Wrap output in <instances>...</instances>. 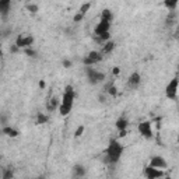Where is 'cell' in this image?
<instances>
[{
    "label": "cell",
    "mask_w": 179,
    "mask_h": 179,
    "mask_svg": "<svg viewBox=\"0 0 179 179\" xmlns=\"http://www.w3.org/2000/svg\"><path fill=\"white\" fill-rule=\"evenodd\" d=\"M84 133V126H79V128L76 129V132H74V136L76 137H80V136H83Z\"/></svg>",
    "instance_id": "cell-26"
},
{
    "label": "cell",
    "mask_w": 179,
    "mask_h": 179,
    "mask_svg": "<svg viewBox=\"0 0 179 179\" xmlns=\"http://www.w3.org/2000/svg\"><path fill=\"white\" fill-rule=\"evenodd\" d=\"M48 122V116L44 114V112H39L38 115H37V125H44Z\"/></svg>",
    "instance_id": "cell-20"
},
{
    "label": "cell",
    "mask_w": 179,
    "mask_h": 179,
    "mask_svg": "<svg viewBox=\"0 0 179 179\" xmlns=\"http://www.w3.org/2000/svg\"><path fill=\"white\" fill-rule=\"evenodd\" d=\"M164 6L167 9H169L171 11H175V9L178 7V2L176 0H174V2H164Z\"/></svg>",
    "instance_id": "cell-22"
},
{
    "label": "cell",
    "mask_w": 179,
    "mask_h": 179,
    "mask_svg": "<svg viewBox=\"0 0 179 179\" xmlns=\"http://www.w3.org/2000/svg\"><path fill=\"white\" fill-rule=\"evenodd\" d=\"M74 98H76V93H74V88L72 86H66L65 93H63L62 101H60V105H59V112L62 116H67V115L72 112L73 104H74Z\"/></svg>",
    "instance_id": "cell-1"
},
{
    "label": "cell",
    "mask_w": 179,
    "mask_h": 179,
    "mask_svg": "<svg viewBox=\"0 0 179 179\" xmlns=\"http://www.w3.org/2000/svg\"><path fill=\"white\" fill-rule=\"evenodd\" d=\"M35 179H45V176H44V175H39V176H37Z\"/></svg>",
    "instance_id": "cell-34"
},
{
    "label": "cell",
    "mask_w": 179,
    "mask_h": 179,
    "mask_svg": "<svg viewBox=\"0 0 179 179\" xmlns=\"http://www.w3.org/2000/svg\"><path fill=\"white\" fill-rule=\"evenodd\" d=\"M128 125H129L128 119H126V118H123V116H121V118H119V119L116 121L115 126H116L118 130L121 132V130H126V129H128Z\"/></svg>",
    "instance_id": "cell-17"
},
{
    "label": "cell",
    "mask_w": 179,
    "mask_h": 179,
    "mask_svg": "<svg viewBox=\"0 0 179 179\" xmlns=\"http://www.w3.org/2000/svg\"><path fill=\"white\" fill-rule=\"evenodd\" d=\"M176 23V13L175 11H171L169 16L167 17V25H172Z\"/></svg>",
    "instance_id": "cell-21"
},
{
    "label": "cell",
    "mask_w": 179,
    "mask_h": 179,
    "mask_svg": "<svg viewBox=\"0 0 179 179\" xmlns=\"http://www.w3.org/2000/svg\"><path fill=\"white\" fill-rule=\"evenodd\" d=\"M0 55H2V46H0Z\"/></svg>",
    "instance_id": "cell-35"
},
{
    "label": "cell",
    "mask_w": 179,
    "mask_h": 179,
    "mask_svg": "<svg viewBox=\"0 0 179 179\" xmlns=\"http://www.w3.org/2000/svg\"><path fill=\"white\" fill-rule=\"evenodd\" d=\"M72 60H67V59H65V60H63V67H65V69H70V67H72Z\"/></svg>",
    "instance_id": "cell-28"
},
{
    "label": "cell",
    "mask_w": 179,
    "mask_h": 179,
    "mask_svg": "<svg viewBox=\"0 0 179 179\" xmlns=\"http://www.w3.org/2000/svg\"><path fill=\"white\" fill-rule=\"evenodd\" d=\"M25 9H27L28 11H31V13H37V11H38V4H34V3H28L27 6H25Z\"/></svg>",
    "instance_id": "cell-25"
},
{
    "label": "cell",
    "mask_w": 179,
    "mask_h": 179,
    "mask_svg": "<svg viewBox=\"0 0 179 179\" xmlns=\"http://www.w3.org/2000/svg\"><path fill=\"white\" fill-rule=\"evenodd\" d=\"M122 153H123V146L119 143L118 139H112L108 144V148L105 154H107V158L105 161L109 162V164H116L122 157Z\"/></svg>",
    "instance_id": "cell-2"
},
{
    "label": "cell",
    "mask_w": 179,
    "mask_h": 179,
    "mask_svg": "<svg viewBox=\"0 0 179 179\" xmlns=\"http://www.w3.org/2000/svg\"><path fill=\"white\" fill-rule=\"evenodd\" d=\"M101 20L108 21V23H112V21H114V14H112V11L105 9V10L101 13Z\"/></svg>",
    "instance_id": "cell-19"
},
{
    "label": "cell",
    "mask_w": 179,
    "mask_h": 179,
    "mask_svg": "<svg viewBox=\"0 0 179 179\" xmlns=\"http://www.w3.org/2000/svg\"><path fill=\"white\" fill-rule=\"evenodd\" d=\"M87 58L93 62V65H97V63H100L101 60H102L104 56H102V53H101L100 51H91L88 55H87Z\"/></svg>",
    "instance_id": "cell-13"
},
{
    "label": "cell",
    "mask_w": 179,
    "mask_h": 179,
    "mask_svg": "<svg viewBox=\"0 0 179 179\" xmlns=\"http://www.w3.org/2000/svg\"><path fill=\"white\" fill-rule=\"evenodd\" d=\"M24 53L27 56H30V58H37V51L35 49H32V48H27V49H24Z\"/></svg>",
    "instance_id": "cell-24"
},
{
    "label": "cell",
    "mask_w": 179,
    "mask_h": 179,
    "mask_svg": "<svg viewBox=\"0 0 179 179\" xmlns=\"http://www.w3.org/2000/svg\"><path fill=\"white\" fill-rule=\"evenodd\" d=\"M73 175H74V179L84 178V176H86V168H84L83 165L77 164V165H74V168H73Z\"/></svg>",
    "instance_id": "cell-14"
},
{
    "label": "cell",
    "mask_w": 179,
    "mask_h": 179,
    "mask_svg": "<svg viewBox=\"0 0 179 179\" xmlns=\"http://www.w3.org/2000/svg\"><path fill=\"white\" fill-rule=\"evenodd\" d=\"M11 7V2L10 0H0V16L6 18L7 14H9V10Z\"/></svg>",
    "instance_id": "cell-11"
},
{
    "label": "cell",
    "mask_w": 179,
    "mask_h": 179,
    "mask_svg": "<svg viewBox=\"0 0 179 179\" xmlns=\"http://www.w3.org/2000/svg\"><path fill=\"white\" fill-rule=\"evenodd\" d=\"M115 49V44L114 42H111V41H108V42H105V44L102 45V48H101V53H102V56L104 55H108V53H111V52L114 51Z\"/></svg>",
    "instance_id": "cell-16"
},
{
    "label": "cell",
    "mask_w": 179,
    "mask_h": 179,
    "mask_svg": "<svg viewBox=\"0 0 179 179\" xmlns=\"http://www.w3.org/2000/svg\"><path fill=\"white\" fill-rule=\"evenodd\" d=\"M98 100H100L101 102H105V95H104V94H100V97H98Z\"/></svg>",
    "instance_id": "cell-31"
},
{
    "label": "cell",
    "mask_w": 179,
    "mask_h": 179,
    "mask_svg": "<svg viewBox=\"0 0 179 179\" xmlns=\"http://www.w3.org/2000/svg\"><path fill=\"white\" fill-rule=\"evenodd\" d=\"M176 94H178V79H172L168 83L165 88V95L168 97L169 100H176Z\"/></svg>",
    "instance_id": "cell-6"
},
{
    "label": "cell",
    "mask_w": 179,
    "mask_h": 179,
    "mask_svg": "<svg viewBox=\"0 0 179 179\" xmlns=\"http://www.w3.org/2000/svg\"><path fill=\"white\" fill-rule=\"evenodd\" d=\"M150 167L164 171V169H167L168 164H167V161L164 160V157H161V155H154L151 158V161H150Z\"/></svg>",
    "instance_id": "cell-7"
},
{
    "label": "cell",
    "mask_w": 179,
    "mask_h": 179,
    "mask_svg": "<svg viewBox=\"0 0 179 179\" xmlns=\"http://www.w3.org/2000/svg\"><path fill=\"white\" fill-rule=\"evenodd\" d=\"M45 86H46V84H45V81H44V80H41V81H39V87H41V88H45Z\"/></svg>",
    "instance_id": "cell-33"
},
{
    "label": "cell",
    "mask_w": 179,
    "mask_h": 179,
    "mask_svg": "<svg viewBox=\"0 0 179 179\" xmlns=\"http://www.w3.org/2000/svg\"><path fill=\"white\" fill-rule=\"evenodd\" d=\"M2 133L6 134V136H9V137H17L18 134H20V132L17 130V129L11 128V126H4L3 129H2Z\"/></svg>",
    "instance_id": "cell-15"
},
{
    "label": "cell",
    "mask_w": 179,
    "mask_h": 179,
    "mask_svg": "<svg viewBox=\"0 0 179 179\" xmlns=\"http://www.w3.org/2000/svg\"><path fill=\"white\" fill-rule=\"evenodd\" d=\"M34 44V37L28 34H20L16 39V46L18 49H27L31 48V45Z\"/></svg>",
    "instance_id": "cell-4"
},
{
    "label": "cell",
    "mask_w": 179,
    "mask_h": 179,
    "mask_svg": "<svg viewBox=\"0 0 179 179\" xmlns=\"http://www.w3.org/2000/svg\"><path fill=\"white\" fill-rule=\"evenodd\" d=\"M14 176V169L11 167L2 168V179H13Z\"/></svg>",
    "instance_id": "cell-18"
},
{
    "label": "cell",
    "mask_w": 179,
    "mask_h": 179,
    "mask_svg": "<svg viewBox=\"0 0 179 179\" xmlns=\"http://www.w3.org/2000/svg\"><path fill=\"white\" fill-rule=\"evenodd\" d=\"M165 179H171V178H169V176H167V178H165Z\"/></svg>",
    "instance_id": "cell-36"
},
{
    "label": "cell",
    "mask_w": 179,
    "mask_h": 179,
    "mask_svg": "<svg viewBox=\"0 0 179 179\" xmlns=\"http://www.w3.org/2000/svg\"><path fill=\"white\" fill-rule=\"evenodd\" d=\"M143 174H144V176L147 179H160V178H162V176L165 175V174H164V171L157 169V168H153V167H150V165L144 167Z\"/></svg>",
    "instance_id": "cell-5"
},
{
    "label": "cell",
    "mask_w": 179,
    "mask_h": 179,
    "mask_svg": "<svg viewBox=\"0 0 179 179\" xmlns=\"http://www.w3.org/2000/svg\"><path fill=\"white\" fill-rule=\"evenodd\" d=\"M140 81H141V77H140V74H139L137 72H134V73H132L130 76H129V80H128V86L130 87V88H137L139 87V84H140Z\"/></svg>",
    "instance_id": "cell-10"
},
{
    "label": "cell",
    "mask_w": 179,
    "mask_h": 179,
    "mask_svg": "<svg viewBox=\"0 0 179 179\" xmlns=\"http://www.w3.org/2000/svg\"><path fill=\"white\" fill-rule=\"evenodd\" d=\"M139 133L146 139H153V129L150 122H141L139 125Z\"/></svg>",
    "instance_id": "cell-8"
},
{
    "label": "cell",
    "mask_w": 179,
    "mask_h": 179,
    "mask_svg": "<svg viewBox=\"0 0 179 179\" xmlns=\"http://www.w3.org/2000/svg\"><path fill=\"white\" fill-rule=\"evenodd\" d=\"M83 17H84V16H81L80 13H77L76 16L73 17V20H74V23H79V21H81V20H83Z\"/></svg>",
    "instance_id": "cell-29"
},
{
    "label": "cell",
    "mask_w": 179,
    "mask_h": 179,
    "mask_svg": "<svg viewBox=\"0 0 179 179\" xmlns=\"http://www.w3.org/2000/svg\"><path fill=\"white\" fill-rule=\"evenodd\" d=\"M0 125H2V126H7V116L6 115H0Z\"/></svg>",
    "instance_id": "cell-27"
},
{
    "label": "cell",
    "mask_w": 179,
    "mask_h": 179,
    "mask_svg": "<svg viewBox=\"0 0 179 179\" xmlns=\"http://www.w3.org/2000/svg\"><path fill=\"white\" fill-rule=\"evenodd\" d=\"M109 28H111V23L100 20V23L94 28V35H101V34H105V32H109Z\"/></svg>",
    "instance_id": "cell-9"
},
{
    "label": "cell",
    "mask_w": 179,
    "mask_h": 179,
    "mask_svg": "<svg viewBox=\"0 0 179 179\" xmlns=\"http://www.w3.org/2000/svg\"><path fill=\"white\" fill-rule=\"evenodd\" d=\"M90 9H91V3H84L83 6L80 7V10H79V13L81 14V16H86V13L87 11L90 10Z\"/></svg>",
    "instance_id": "cell-23"
},
{
    "label": "cell",
    "mask_w": 179,
    "mask_h": 179,
    "mask_svg": "<svg viewBox=\"0 0 179 179\" xmlns=\"http://www.w3.org/2000/svg\"><path fill=\"white\" fill-rule=\"evenodd\" d=\"M59 105H60V100H59L58 97H52L51 100L46 102V109L49 112H53V111L59 109Z\"/></svg>",
    "instance_id": "cell-12"
},
{
    "label": "cell",
    "mask_w": 179,
    "mask_h": 179,
    "mask_svg": "<svg viewBox=\"0 0 179 179\" xmlns=\"http://www.w3.org/2000/svg\"><path fill=\"white\" fill-rule=\"evenodd\" d=\"M126 133H128L126 130H121V132H119V137H123V136H126Z\"/></svg>",
    "instance_id": "cell-32"
},
{
    "label": "cell",
    "mask_w": 179,
    "mask_h": 179,
    "mask_svg": "<svg viewBox=\"0 0 179 179\" xmlns=\"http://www.w3.org/2000/svg\"><path fill=\"white\" fill-rule=\"evenodd\" d=\"M86 74H87V79H88V83L93 84V86H95V84L105 80V74L101 72H97L93 67H86Z\"/></svg>",
    "instance_id": "cell-3"
},
{
    "label": "cell",
    "mask_w": 179,
    "mask_h": 179,
    "mask_svg": "<svg viewBox=\"0 0 179 179\" xmlns=\"http://www.w3.org/2000/svg\"><path fill=\"white\" fill-rule=\"evenodd\" d=\"M119 72H121V70H119V67H114V70H112V73H114L115 76H116V74H119Z\"/></svg>",
    "instance_id": "cell-30"
}]
</instances>
